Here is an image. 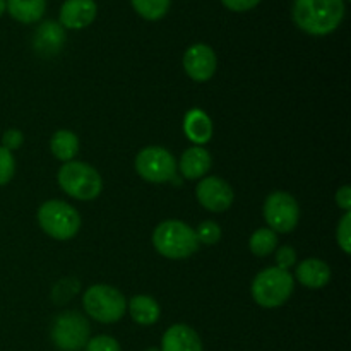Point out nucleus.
I'll return each instance as SVG.
<instances>
[{"instance_id":"nucleus-1","label":"nucleus","mask_w":351,"mask_h":351,"mask_svg":"<svg viewBox=\"0 0 351 351\" xmlns=\"http://www.w3.org/2000/svg\"><path fill=\"white\" fill-rule=\"evenodd\" d=\"M295 24L314 36L332 33L345 17V0H295L291 9Z\"/></svg>"},{"instance_id":"nucleus-2","label":"nucleus","mask_w":351,"mask_h":351,"mask_svg":"<svg viewBox=\"0 0 351 351\" xmlns=\"http://www.w3.org/2000/svg\"><path fill=\"white\" fill-rule=\"evenodd\" d=\"M153 245L167 259H187L197 252L199 240L195 230L178 219L160 223L153 233Z\"/></svg>"},{"instance_id":"nucleus-3","label":"nucleus","mask_w":351,"mask_h":351,"mask_svg":"<svg viewBox=\"0 0 351 351\" xmlns=\"http://www.w3.org/2000/svg\"><path fill=\"white\" fill-rule=\"evenodd\" d=\"M58 185L65 194L79 201H93L101 194L103 180L98 171L82 161H67L57 175Z\"/></svg>"},{"instance_id":"nucleus-4","label":"nucleus","mask_w":351,"mask_h":351,"mask_svg":"<svg viewBox=\"0 0 351 351\" xmlns=\"http://www.w3.org/2000/svg\"><path fill=\"white\" fill-rule=\"evenodd\" d=\"M295 288V278L280 267L261 271L252 281V298L264 308H276L287 304Z\"/></svg>"},{"instance_id":"nucleus-5","label":"nucleus","mask_w":351,"mask_h":351,"mask_svg":"<svg viewBox=\"0 0 351 351\" xmlns=\"http://www.w3.org/2000/svg\"><path fill=\"white\" fill-rule=\"evenodd\" d=\"M38 223L47 235L55 240H69L81 228V215L77 209L64 201H47L38 209Z\"/></svg>"},{"instance_id":"nucleus-6","label":"nucleus","mask_w":351,"mask_h":351,"mask_svg":"<svg viewBox=\"0 0 351 351\" xmlns=\"http://www.w3.org/2000/svg\"><path fill=\"white\" fill-rule=\"evenodd\" d=\"M86 314L103 324L120 321L127 311V300L117 288L110 285H93L82 297Z\"/></svg>"},{"instance_id":"nucleus-7","label":"nucleus","mask_w":351,"mask_h":351,"mask_svg":"<svg viewBox=\"0 0 351 351\" xmlns=\"http://www.w3.org/2000/svg\"><path fill=\"white\" fill-rule=\"evenodd\" d=\"M91 328L79 312L69 311L57 315L51 324V341L62 351H79L89 341Z\"/></svg>"},{"instance_id":"nucleus-8","label":"nucleus","mask_w":351,"mask_h":351,"mask_svg":"<svg viewBox=\"0 0 351 351\" xmlns=\"http://www.w3.org/2000/svg\"><path fill=\"white\" fill-rule=\"evenodd\" d=\"M136 170L141 178L151 184H165L173 180L177 173V161L168 149L160 146H147L136 158Z\"/></svg>"},{"instance_id":"nucleus-9","label":"nucleus","mask_w":351,"mask_h":351,"mask_svg":"<svg viewBox=\"0 0 351 351\" xmlns=\"http://www.w3.org/2000/svg\"><path fill=\"white\" fill-rule=\"evenodd\" d=\"M264 219L273 232H293L300 219V208H298L297 199L288 192H273L267 195L264 202Z\"/></svg>"},{"instance_id":"nucleus-10","label":"nucleus","mask_w":351,"mask_h":351,"mask_svg":"<svg viewBox=\"0 0 351 351\" xmlns=\"http://www.w3.org/2000/svg\"><path fill=\"white\" fill-rule=\"evenodd\" d=\"M199 204L211 213H223L233 204V189L219 177H204L195 187Z\"/></svg>"},{"instance_id":"nucleus-11","label":"nucleus","mask_w":351,"mask_h":351,"mask_svg":"<svg viewBox=\"0 0 351 351\" xmlns=\"http://www.w3.org/2000/svg\"><path fill=\"white\" fill-rule=\"evenodd\" d=\"M216 53L211 47L204 43L192 45L184 55V69L189 77L195 82H206L215 75Z\"/></svg>"},{"instance_id":"nucleus-12","label":"nucleus","mask_w":351,"mask_h":351,"mask_svg":"<svg viewBox=\"0 0 351 351\" xmlns=\"http://www.w3.org/2000/svg\"><path fill=\"white\" fill-rule=\"evenodd\" d=\"M95 0H65L60 7V26L67 29H84L95 21Z\"/></svg>"},{"instance_id":"nucleus-13","label":"nucleus","mask_w":351,"mask_h":351,"mask_svg":"<svg viewBox=\"0 0 351 351\" xmlns=\"http://www.w3.org/2000/svg\"><path fill=\"white\" fill-rule=\"evenodd\" d=\"M65 43V31L60 23L47 21L36 29L33 38V47L41 57H51L62 50Z\"/></svg>"},{"instance_id":"nucleus-14","label":"nucleus","mask_w":351,"mask_h":351,"mask_svg":"<svg viewBox=\"0 0 351 351\" xmlns=\"http://www.w3.org/2000/svg\"><path fill=\"white\" fill-rule=\"evenodd\" d=\"M161 351H202V341L187 324H173L163 335Z\"/></svg>"},{"instance_id":"nucleus-15","label":"nucleus","mask_w":351,"mask_h":351,"mask_svg":"<svg viewBox=\"0 0 351 351\" xmlns=\"http://www.w3.org/2000/svg\"><path fill=\"white\" fill-rule=\"evenodd\" d=\"M213 163V158L208 149L201 146L189 147L184 154H182L180 161H178V168H180L184 178L189 180H197V178L204 177L209 171Z\"/></svg>"},{"instance_id":"nucleus-16","label":"nucleus","mask_w":351,"mask_h":351,"mask_svg":"<svg viewBox=\"0 0 351 351\" xmlns=\"http://www.w3.org/2000/svg\"><path fill=\"white\" fill-rule=\"evenodd\" d=\"M297 280L311 290H321L331 280V267L321 259H305L297 266Z\"/></svg>"},{"instance_id":"nucleus-17","label":"nucleus","mask_w":351,"mask_h":351,"mask_svg":"<svg viewBox=\"0 0 351 351\" xmlns=\"http://www.w3.org/2000/svg\"><path fill=\"white\" fill-rule=\"evenodd\" d=\"M184 132L192 143L199 144V146L209 143L213 137V122L208 113L199 108L191 110L185 115Z\"/></svg>"},{"instance_id":"nucleus-18","label":"nucleus","mask_w":351,"mask_h":351,"mask_svg":"<svg viewBox=\"0 0 351 351\" xmlns=\"http://www.w3.org/2000/svg\"><path fill=\"white\" fill-rule=\"evenodd\" d=\"M130 317L139 326L156 324L161 315V308L158 302L149 295H136L129 304Z\"/></svg>"},{"instance_id":"nucleus-19","label":"nucleus","mask_w":351,"mask_h":351,"mask_svg":"<svg viewBox=\"0 0 351 351\" xmlns=\"http://www.w3.org/2000/svg\"><path fill=\"white\" fill-rule=\"evenodd\" d=\"M5 9L19 23L31 24L43 17L47 0H5Z\"/></svg>"},{"instance_id":"nucleus-20","label":"nucleus","mask_w":351,"mask_h":351,"mask_svg":"<svg viewBox=\"0 0 351 351\" xmlns=\"http://www.w3.org/2000/svg\"><path fill=\"white\" fill-rule=\"evenodd\" d=\"M50 151L57 160L64 161H72L75 158L79 151V139L72 130H57V132L51 136L50 141Z\"/></svg>"},{"instance_id":"nucleus-21","label":"nucleus","mask_w":351,"mask_h":351,"mask_svg":"<svg viewBox=\"0 0 351 351\" xmlns=\"http://www.w3.org/2000/svg\"><path fill=\"white\" fill-rule=\"evenodd\" d=\"M278 245V235L276 232H273L271 228H259L257 232L252 233L249 240L250 252L254 256L266 257L269 256L271 252H274Z\"/></svg>"},{"instance_id":"nucleus-22","label":"nucleus","mask_w":351,"mask_h":351,"mask_svg":"<svg viewBox=\"0 0 351 351\" xmlns=\"http://www.w3.org/2000/svg\"><path fill=\"white\" fill-rule=\"evenodd\" d=\"M130 2L141 17L147 21H158L168 12L171 0H130Z\"/></svg>"},{"instance_id":"nucleus-23","label":"nucleus","mask_w":351,"mask_h":351,"mask_svg":"<svg viewBox=\"0 0 351 351\" xmlns=\"http://www.w3.org/2000/svg\"><path fill=\"white\" fill-rule=\"evenodd\" d=\"M195 235H197L199 243H202V245H215L221 239V228H219L218 223L208 219V221H202L197 226Z\"/></svg>"},{"instance_id":"nucleus-24","label":"nucleus","mask_w":351,"mask_h":351,"mask_svg":"<svg viewBox=\"0 0 351 351\" xmlns=\"http://www.w3.org/2000/svg\"><path fill=\"white\" fill-rule=\"evenodd\" d=\"M338 245L345 254L351 252V211H346L343 215L341 221L338 223V232H336Z\"/></svg>"},{"instance_id":"nucleus-25","label":"nucleus","mask_w":351,"mask_h":351,"mask_svg":"<svg viewBox=\"0 0 351 351\" xmlns=\"http://www.w3.org/2000/svg\"><path fill=\"white\" fill-rule=\"evenodd\" d=\"M14 173H16V160L10 151L0 146V185L9 184Z\"/></svg>"},{"instance_id":"nucleus-26","label":"nucleus","mask_w":351,"mask_h":351,"mask_svg":"<svg viewBox=\"0 0 351 351\" xmlns=\"http://www.w3.org/2000/svg\"><path fill=\"white\" fill-rule=\"evenodd\" d=\"M77 291H79V281L64 280L60 281V283H57V287H55L53 298L57 304H65V302L71 300Z\"/></svg>"},{"instance_id":"nucleus-27","label":"nucleus","mask_w":351,"mask_h":351,"mask_svg":"<svg viewBox=\"0 0 351 351\" xmlns=\"http://www.w3.org/2000/svg\"><path fill=\"white\" fill-rule=\"evenodd\" d=\"M86 351H120V345L112 336H95L86 343Z\"/></svg>"},{"instance_id":"nucleus-28","label":"nucleus","mask_w":351,"mask_h":351,"mask_svg":"<svg viewBox=\"0 0 351 351\" xmlns=\"http://www.w3.org/2000/svg\"><path fill=\"white\" fill-rule=\"evenodd\" d=\"M23 143H24V136H23V132H21V130L9 129V130H5V132H3V136H2V147H3V149H7V151H10V153H12V151L19 149V147L23 146Z\"/></svg>"},{"instance_id":"nucleus-29","label":"nucleus","mask_w":351,"mask_h":351,"mask_svg":"<svg viewBox=\"0 0 351 351\" xmlns=\"http://www.w3.org/2000/svg\"><path fill=\"white\" fill-rule=\"evenodd\" d=\"M297 263V252L291 247H281L276 252V267L288 271Z\"/></svg>"},{"instance_id":"nucleus-30","label":"nucleus","mask_w":351,"mask_h":351,"mask_svg":"<svg viewBox=\"0 0 351 351\" xmlns=\"http://www.w3.org/2000/svg\"><path fill=\"white\" fill-rule=\"evenodd\" d=\"M221 2L226 9L233 10V12H245V10H250L256 5H259L261 0H221Z\"/></svg>"},{"instance_id":"nucleus-31","label":"nucleus","mask_w":351,"mask_h":351,"mask_svg":"<svg viewBox=\"0 0 351 351\" xmlns=\"http://www.w3.org/2000/svg\"><path fill=\"white\" fill-rule=\"evenodd\" d=\"M336 204H338V208L345 209V213L351 211V187L350 185H343V187L339 189L338 194H336Z\"/></svg>"},{"instance_id":"nucleus-32","label":"nucleus","mask_w":351,"mask_h":351,"mask_svg":"<svg viewBox=\"0 0 351 351\" xmlns=\"http://www.w3.org/2000/svg\"><path fill=\"white\" fill-rule=\"evenodd\" d=\"M5 12V0H0V16Z\"/></svg>"},{"instance_id":"nucleus-33","label":"nucleus","mask_w":351,"mask_h":351,"mask_svg":"<svg viewBox=\"0 0 351 351\" xmlns=\"http://www.w3.org/2000/svg\"><path fill=\"white\" fill-rule=\"evenodd\" d=\"M146 351H161L160 348H147Z\"/></svg>"}]
</instances>
